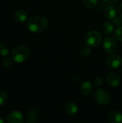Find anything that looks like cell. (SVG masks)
<instances>
[{"mask_svg": "<svg viewBox=\"0 0 122 123\" xmlns=\"http://www.w3.org/2000/svg\"><path fill=\"white\" fill-rule=\"evenodd\" d=\"M102 30L106 35H110L114 31V26L110 22H104L103 24Z\"/></svg>", "mask_w": 122, "mask_h": 123, "instance_id": "obj_15", "label": "cell"}, {"mask_svg": "<svg viewBox=\"0 0 122 123\" xmlns=\"http://www.w3.org/2000/svg\"><path fill=\"white\" fill-rule=\"evenodd\" d=\"M9 50L7 45L0 43V56L6 57L9 55Z\"/></svg>", "mask_w": 122, "mask_h": 123, "instance_id": "obj_17", "label": "cell"}, {"mask_svg": "<svg viewBox=\"0 0 122 123\" xmlns=\"http://www.w3.org/2000/svg\"><path fill=\"white\" fill-rule=\"evenodd\" d=\"M4 123V120H2L1 117H0V123Z\"/></svg>", "mask_w": 122, "mask_h": 123, "instance_id": "obj_26", "label": "cell"}, {"mask_svg": "<svg viewBox=\"0 0 122 123\" xmlns=\"http://www.w3.org/2000/svg\"><path fill=\"white\" fill-rule=\"evenodd\" d=\"M65 112L68 115H75L77 113L78 107V105L75 102H68L65 107Z\"/></svg>", "mask_w": 122, "mask_h": 123, "instance_id": "obj_12", "label": "cell"}, {"mask_svg": "<svg viewBox=\"0 0 122 123\" xmlns=\"http://www.w3.org/2000/svg\"><path fill=\"white\" fill-rule=\"evenodd\" d=\"M76 1H78V0H76Z\"/></svg>", "mask_w": 122, "mask_h": 123, "instance_id": "obj_27", "label": "cell"}, {"mask_svg": "<svg viewBox=\"0 0 122 123\" xmlns=\"http://www.w3.org/2000/svg\"><path fill=\"white\" fill-rule=\"evenodd\" d=\"M8 101V95L4 92H0V106L5 105Z\"/></svg>", "mask_w": 122, "mask_h": 123, "instance_id": "obj_19", "label": "cell"}, {"mask_svg": "<svg viewBox=\"0 0 122 123\" xmlns=\"http://www.w3.org/2000/svg\"><path fill=\"white\" fill-rule=\"evenodd\" d=\"M104 15L108 19H113L116 16V9L114 6H109L104 11Z\"/></svg>", "mask_w": 122, "mask_h": 123, "instance_id": "obj_13", "label": "cell"}, {"mask_svg": "<svg viewBox=\"0 0 122 123\" xmlns=\"http://www.w3.org/2000/svg\"><path fill=\"white\" fill-rule=\"evenodd\" d=\"M94 85L96 87H101L103 86V80L100 77H97L94 80Z\"/></svg>", "mask_w": 122, "mask_h": 123, "instance_id": "obj_23", "label": "cell"}, {"mask_svg": "<svg viewBox=\"0 0 122 123\" xmlns=\"http://www.w3.org/2000/svg\"><path fill=\"white\" fill-rule=\"evenodd\" d=\"M6 120L9 123H22L24 122V116L19 111L14 110L7 114Z\"/></svg>", "mask_w": 122, "mask_h": 123, "instance_id": "obj_6", "label": "cell"}, {"mask_svg": "<svg viewBox=\"0 0 122 123\" xmlns=\"http://www.w3.org/2000/svg\"><path fill=\"white\" fill-rule=\"evenodd\" d=\"M30 55V50L27 46L18 45L13 48L11 52V57L17 63L24 62Z\"/></svg>", "mask_w": 122, "mask_h": 123, "instance_id": "obj_2", "label": "cell"}, {"mask_svg": "<svg viewBox=\"0 0 122 123\" xmlns=\"http://www.w3.org/2000/svg\"><path fill=\"white\" fill-rule=\"evenodd\" d=\"M99 1L100 0H84V3L86 7L89 9H93L99 5Z\"/></svg>", "mask_w": 122, "mask_h": 123, "instance_id": "obj_16", "label": "cell"}, {"mask_svg": "<svg viewBox=\"0 0 122 123\" xmlns=\"http://www.w3.org/2000/svg\"><path fill=\"white\" fill-rule=\"evenodd\" d=\"M122 18H121V17H116H116H115L113 19H111V20H112V22H113L114 25L119 26V25H122Z\"/></svg>", "mask_w": 122, "mask_h": 123, "instance_id": "obj_22", "label": "cell"}, {"mask_svg": "<svg viewBox=\"0 0 122 123\" xmlns=\"http://www.w3.org/2000/svg\"><path fill=\"white\" fill-rule=\"evenodd\" d=\"M104 2H105L106 4H116L119 0H102Z\"/></svg>", "mask_w": 122, "mask_h": 123, "instance_id": "obj_24", "label": "cell"}, {"mask_svg": "<svg viewBox=\"0 0 122 123\" xmlns=\"http://www.w3.org/2000/svg\"><path fill=\"white\" fill-rule=\"evenodd\" d=\"M48 25V20L43 16H35L29 18L27 22L28 30L33 33H40L45 30Z\"/></svg>", "mask_w": 122, "mask_h": 123, "instance_id": "obj_1", "label": "cell"}, {"mask_svg": "<svg viewBox=\"0 0 122 123\" xmlns=\"http://www.w3.org/2000/svg\"><path fill=\"white\" fill-rule=\"evenodd\" d=\"M106 64L111 68H117L122 65V58L119 55L112 54L107 58Z\"/></svg>", "mask_w": 122, "mask_h": 123, "instance_id": "obj_7", "label": "cell"}, {"mask_svg": "<svg viewBox=\"0 0 122 123\" xmlns=\"http://www.w3.org/2000/svg\"><path fill=\"white\" fill-rule=\"evenodd\" d=\"M106 81L109 85H111V86L116 87L120 84L121 78L116 73L111 72L108 74V76L106 77Z\"/></svg>", "mask_w": 122, "mask_h": 123, "instance_id": "obj_8", "label": "cell"}, {"mask_svg": "<svg viewBox=\"0 0 122 123\" xmlns=\"http://www.w3.org/2000/svg\"><path fill=\"white\" fill-rule=\"evenodd\" d=\"M37 116H38V111L35 109L31 110L28 112V117L27 122L28 123H35L37 121Z\"/></svg>", "mask_w": 122, "mask_h": 123, "instance_id": "obj_14", "label": "cell"}, {"mask_svg": "<svg viewBox=\"0 0 122 123\" xmlns=\"http://www.w3.org/2000/svg\"><path fill=\"white\" fill-rule=\"evenodd\" d=\"M94 98L96 102L101 105H108L111 102V95L105 89H99L94 94Z\"/></svg>", "mask_w": 122, "mask_h": 123, "instance_id": "obj_4", "label": "cell"}, {"mask_svg": "<svg viewBox=\"0 0 122 123\" xmlns=\"http://www.w3.org/2000/svg\"><path fill=\"white\" fill-rule=\"evenodd\" d=\"M2 64H3V66L4 67L9 68V67H10V66H12V64H13V59L12 58H5L2 61Z\"/></svg>", "mask_w": 122, "mask_h": 123, "instance_id": "obj_21", "label": "cell"}, {"mask_svg": "<svg viewBox=\"0 0 122 123\" xmlns=\"http://www.w3.org/2000/svg\"><path fill=\"white\" fill-rule=\"evenodd\" d=\"M118 12L119 14V15L122 17V4L119 6V9H118Z\"/></svg>", "mask_w": 122, "mask_h": 123, "instance_id": "obj_25", "label": "cell"}, {"mask_svg": "<svg viewBox=\"0 0 122 123\" xmlns=\"http://www.w3.org/2000/svg\"><path fill=\"white\" fill-rule=\"evenodd\" d=\"M81 92L84 96H90L93 92V85H92V84L88 81H84L81 84Z\"/></svg>", "mask_w": 122, "mask_h": 123, "instance_id": "obj_10", "label": "cell"}, {"mask_svg": "<svg viewBox=\"0 0 122 123\" xmlns=\"http://www.w3.org/2000/svg\"><path fill=\"white\" fill-rule=\"evenodd\" d=\"M102 35L98 31H91L89 32L85 38L86 43L91 48H94L100 45L102 42Z\"/></svg>", "mask_w": 122, "mask_h": 123, "instance_id": "obj_3", "label": "cell"}, {"mask_svg": "<svg viewBox=\"0 0 122 123\" xmlns=\"http://www.w3.org/2000/svg\"><path fill=\"white\" fill-rule=\"evenodd\" d=\"M91 55V48L88 45V46H84L81 48V55L83 57V58H88Z\"/></svg>", "mask_w": 122, "mask_h": 123, "instance_id": "obj_18", "label": "cell"}, {"mask_svg": "<svg viewBox=\"0 0 122 123\" xmlns=\"http://www.w3.org/2000/svg\"><path fill=\"white\" fill-rule=\"evenodd\" d=\"M107 119L110 123H122V114L118 111H112L110 113H109Z\"/></svg>", "mask_w": 122, "mask_h": 123, "instance_id": "obj_9", "label": "cell"}, {"mask_svg": "<svg viewBox=\"0 0 122 123\" xmlns=\"http://www.w3.org/2000/svg\"><path fill=\"white\" fill-rule=\"evenodd\" d=\"M114 35L118 40L122 41V26H119L116 29Z\"/></svg>", "mask_w": 122, "mask_h": 123, "instance_id": "obj_20", "label": "cell"}, {"mask_svg": "<svg viewBox=\"0 0 122 123\" xmlns=\"http://www.w3.org/2000/svg\"><path fill=\"white\" fill-rule=\"evenodd\" d=\"M104 48L109 53L113 54L117 50V43L116 40L112 37H107L104 41Z\"/></svg>", "mask_w": 122, "mask_h": 123, "instance_id": "obj_5", "label": "cell"}, {"mask_svg": "<svg viewBox=\"0 0 122 123\" xmlns=\"http://www.w3.org/2000/svg\"><path fill=\"white\" fill-rule=\"evenodd\" d=\"M14 19L19 22H24L27 19V14L24 10L18 9L14 14Z\"/></svg>", "mask_w": 122, "mask_h": 123, "instance_id": "obj_11", "label": "cell"}]
</instances>
